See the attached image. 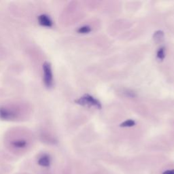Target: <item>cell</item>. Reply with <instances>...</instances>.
<instances>
[{"mask_svg":"<svg viewBox=\"0 0 174 174\" xmlns=\"http://www.w3.org/2000/svg\"><path fill=\"white\" fill-rule=\"evenodd\" d=\"M44 82L47 88H51L53 85V75L51 65L48 62H44L43 64Z\"/></svg>","mask_w":174,"mask_h":174,"instance_id":"obj_1","label":"cell"},{"mask_svg":"<svg viewBox=\"0 0 174 174\" xmlns=\"http://www.w3.org/2000/svg\"><path fill=\"white\" fill-rule=\"evenodd\" d=\"M76 103L82 106H95L100 109L102 108V105L98 99L94 98L89 95H84L82 98H80L76 100Z\"/></svg>","mask_w":174,"mask_h":174,"instance_id":"obj_2","label":"cell"},{"mask_svg":"<svg viewBox=\"0 0 174 174\" xmlns=\"http://www.w3.org/2000/svg\"><path fill=\"white\" fill-rule=\"evenodd\" d=\"M17 117V114L12 110L4 107L0 108V119L3 120H13Z\"/></svg>","mask_w":174,"mask_h":174,"instance_id":"obj_3","label":"cell"},{"mask_svg":"<svg viewBox=\"0 0 174 174\" xmlns=\"http://www.w3.org/2000/svg\"><path fill=\"white\" fill-rule=\"evenodd\" d=\"M38 22L40 23V25H41L42 26L46 27H51L53 25V22H52V19L49 16L46 14H40L38 18Z\"/></svg>","mask_w":174,"mask_h":174,"instance_id":"obj_4","label":"cell"},{"mask_svg":"<svg viewBox=\"0 0 174 174\" xmlns=\"http://www.w3.org/2000/svg\"><path fill=\"white\" fill-rule=\"evenodd\" d=\"M38 164L42 167H48L50 165V158L47 155H44L40 158Z\"/></svg>","mask_w":174,"mask_h":174,"instance_id":"obj_5","label":"cell"},{"mask_svg":"<svg viewBox=\"0 0 174 174\" xmlns=\"http://www.w3.org/2000/svg\"><path fill=\"white\" fill-rule=\"evenodd\" d=\"M13 145L16 148H23L24 147H25L27 145V141L25 140H17V141H13Z\"/></svg>","mask_w":174,"mask_h":174,"instance_id":"obj_6","label":"cell"},{"mask_svg":"<svg viewBox=\"0 0 174 174\" xmlns=\"http://www.w3.org/2000/svg\"><path fill=\"white\" fill-rule=\"evenodd\" d=\"M135 124V123L134 120H127L126 121H124V123H123L122 124H120L121 127H133L134 126Z\"/></svg>","mask_w":174,"mask_h":174,"instance_id":"obj_7","label":"cell"},{"mask_svg":"<svg viewBox=\"0 0 174 174\" xmlns=\"http://www.w3.org/2000/svg\"><path fill=\"white\" fill-rule=\"evenodd\" d=\"M91 31V27L87 26V25L81 27L78 30V31L80 34H87V33H88V32H90Z\"/></svg>","mask_w":174,"mask_h":174,"instance_id":"obj_8","label":"cell"},{"mask_svg":"<svg viewBox=\"0 0 174 174\" xmlns=\"http://www.w3.org/2000/svg\"><path fill=\"white\" fill-rule=\"evenodd\" d=\"M157 57L159 59L162 60L165 57V48L161 47L159 48V50L157 52Z\"/></svg>","mask_w":174,"mask_h":174,"instance_id":"obj_9","label":"cell"},{"mask_svg":"<svg viewBox=\"0 0 174 174\" xmlns=\"http://www.w3.org/2000/svg\"><path fill=\"white\" fill-rule=\"evenodd\" d=\"M162 174H174V169H167L165 170Z\"/></svg>","mask_w":174,"mask_h":174,"instance_id":"obj_10","label":"cell"}]
</instances>
